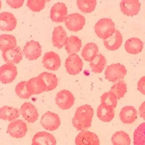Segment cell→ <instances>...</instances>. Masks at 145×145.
I'll list each match as a JSON object with an SVG mask.
<instances>
[{"label":"cell","mask_w":145,"mask_h":145,"mask_svg":"<svg viewBox=\"0 0 145 145\" xmlns=\"http://www.w3.org/2000/svg\"><path fill=\"white\" fill-rule=\"evenodd\" d=\"M93 109L88 105L84 104L78 107L72 120L73 126L78 130H87L92 125Z\"/></svg>","instance_id":"obj_1"},{"label":"cell","mask_w":145,"mask_h":145,"mask_svg":"<svg viewBox=\"0 0 145 145\" xmlns=\"http://www.w3.org/2000/svg\"><path fill=\"white\" fill-rule=\"evenodd\" d=\"M96 35L105 40L112 36L116 31L115 24L111 19L102 18L95 24L94 26Z\"/></svg>","instance_id":"obj_2"},{"label":"cell","mask_w":145,"mask_h":145,"mask_svg":"<svg viewBox=\"0 0 145 145\" xmlns=\"http://www.w3.org/2000/svg\"><path fill=\"white\" fill-rule=\"evenodd\" d=\"M126 74L127 70L126 67L120 63L112 64L106 66L104 72L105 79L113 83L122 80Z\"/></svg>","instance_id":"obj_3"},{"label":"cell","mask_w":145,"mask_h":145,"mask_svg":"<svg viewBox=\"0 0 145 145\" xmlns=\"http://www.w3.org/2000/svg\"><path fill=\"white\" fill-rule=\"evenodd\" d=\"M67 28L72 32H78L83 29L86 23L85 18L79 13H72L67 15L64 20Z\"/></svg>","instance_id":"obj_4"},{"label":"cell","mask_w":145,"mask_h":145,"mask_svg":"<svg viewBox=\"0 0 145 145\" xmlns=\"http://www.w3.org/2000/svg\"><path fill=\"white\" fill-rule=\"evenodd\" d=\"M28 131L26 123L22 120H15L8 125L7 132L12 137L21 138L24 137Z\"/></svg>","instance_id":"obj_5"},{"label":"cell","mask_w":145,"mask_h":145,"mask_svg":"<svg viewBox=\"0 0 145 145\" xmlns=\"http://www.w3.org/2000/svg\"><path fill=\"white\" fill-rule=\"evenodd\" d=\"M40 123L45 129L52 131L57 130L59 127L61 120L57 114L48 111L42 116Z\"/></svg>","instance_id":"obj_6"},{"label":"cell","mask_w":145,"mask_h":145,"mask_svg":"<svg viewBox=\"0 0 145 145\" xmlns=\"http://www.w3.org/2000/svg\"><path fill=\"white\" fill-rule=\"evenodd\" d=\"M55 100L56 104L60 109L66 110L72 106L74 104L75 97L70 91L62 89L57 93Z\"/></svg>","instance_id":"obj_7"},{"label":"cell","mask_w":145,"mask_h":145,"mask_svg":"<svg viewBox=\"0 0 145 145\" xmlns=\"http://www.w3.org/2000/svg\"><path fill=\"white\" fill-rule=\"evenodd\" d=\"M83 63L80 57L76 54H70L65 62L67 72L72 75L78 74L83 69Z\"/></svg>","instance_id":"obj_8"},{"label":"cell","mask_w":145,"mask_h":145,"mask_svg":"<svg viewBox=\"0 0 145 145\" xmlns=\"http://www.w3.org/2000/svg\"><path fill=\"white\" fill-rule=\"evenodd\" d=\"M17 74V68L13 63H6L0 67V82L3 84L12 82Z\"/></svg>","instance_id":"obj_9"},{"label":"cell","mask_w":145,"mask_h":145,"mask_svg":"<svg viewBox=\"0 0 145 145\" xmlns=\"http://www.w3.org/2000/svg\"><path fill=\"white\" fill-rule=\"evenodd\" d=\"M75 143L76 145H100V140L95 133L84 130L78 134Z\"/></svg>","instance_id":"obj_10"},{"label":"cell","mask_w":145,"mask_h":145,"mask_svg":"<svg viewBox=\"0 0 145 145\" xmlns=\"http://www.w3.org/2000/svg\"><path fill=\"white\" fill-rule=\"evenodd\" d=\"M23 54L30 61L37 59L41 55V46L36 41L31 40L27 42L23 47Z\"/></svg>","instance_id":"obj_11"},{"label":"cell","mask_w":145,"mask_h":145,"mask_svg":"<svg viewBox=\"0 0 145 145\" xmlns=\"http://www.w3.org/2000/svg\"><path fill=\"white\" fill-rule=\"evenodd\" d=\"M20 114L29 123H34L39 118V112L36 106L29 102L24 103L20 106Z\"/></svg>","instance_id":"obj_12"},{"label":"cell","mask_w":145,"mask_h":145,"mask_svg":"<svg viewBox=\"0 0 145 145\" xmlns=\"http://www.w3.org/2000/svg\"><path fill=\"white\" fill-rule=\"evenodd\" d=\"M27 88L29 93L32 95H39L46 91V86L41 76L32 78L27 82Z\"/></svg>","instance_id":"obj_13"},{"label":"cell","mask_w":145,"mask_h":145,"mask_svg":"<svg viewBox=\"0 0 145 145\" xmlns=\"http://www.w3.org/2000/svg\"><path fill=\"white\" fill-rule=\"evenodd\" d=\"M67 14V8L63 2H57L51 8L50 16L55 23H62Z\"/></svg>","instance_id":"obj_14"},{"label":"cell","mask_w":145,"mask_h":145,"mask_svg":"<svg viewBox=\"0 0 145 145\" xmlns=\"http://www.w3.org/2000/svg\"><path fill=\"white\" fill-rule=\"evenodd\" d=\"M140 6L139 0H121L120 2L121 12L128 16L138 15Z\"/></svg>","instance_id":"obj_15"},{"label":"cell","mask_w":145,"mask_h":145,"mask_svg":"<svg viewBox=\"0 0 145 145\" xmlns=\"http://www.w3.org/2000/svg\"><path fill=\"white\" fill-rule=\"evenodd\" d=\"M16 19L12 13L4 11L0 14L1 30L5 32L12 31L16 28Z\"/></svg>","instance_id":"obj_16"},{"label":"cell","mask_w":145,"mask_h":145,"mask_svg":"<svg viewBox=\"0 0 145 145\" xmlns=\"http://www.w3.org/2000/svg\"><path fill=\"white\" fill-rule=\"evenodd\" d=\"M42 62L46 69L52 71L57 70L59 68L61 63L59 55L53 51L45 53Z\"/></svg>","instance_id":"obj_17"},{"label":"cell","mask_w":145,"mask_h":145,"mask_svg":"<svg viewBox=\"0 0 145 145\" xmlns=\"http://www.w3.org/2000/svg\"><path fill=\"white\" fill-rule=\"evenodd\" d=\"M23 52L21 48L16 46L15 48L2 52V56L3 60L6 63H19L23 58Z\"/></svg>","instance_id":"obj_18"},{"label":"cell","mask_w":145,"mask_h":145,"mask_svg":"<svg viewBox=\"0 0 145 145\" xmlns=\"http://www.w3.org/2000/svg\"><path fill=\"white\" fill-rule=\"evenodd\" d=\"M67 33L62 26L59 25L54 28L52 33V43L54 46L58 49L63 48L67 39Z\"/></svg>","instance_id":"obj_19"},{"label":"cell","mask_w":145,"mask_h":145,"mask_svg":"<svg viewBox=\"0 0 145 145\" xmlns=\"http://www.w3.org/2000/svg\"><path fill=\"white\" fill-rule=\"evenodd\" d=\"M114 108L111 106L101 103L97 109V116L100 120L104 122H110L114 117Z\"/></svg>","instance_id":"obj_20"},{"label":"cell","mask_w":145,"mask_h":145,"mask_svg":"<svg viewBox=\"0 0 145 145\" xmlns=\"http://www.w3.org/2000/svg\"><path fill=\"white\" fill-rule=\"evenodd\" d=\"M119 116L123 123L131 124L137 119L138 113L134 106L128 105L121 109Z\"/></svg>","instance_id":"obj_21"},{"label":"cell","mask_w":145,"mask_h":145,"mask_svg":"<svg viewBox=\"0 0 145 145\" xmlns=\"http://www.w3.org/2000/svg\"><path fill=\"white\" fill-rule=\"evenodd\" d=\"M122 41V36L121 32L116 29L113 35L106 40H104L103 43L108 50L113 51L117 50L121 46Z\"/></svg>","instance_id":"obj_22"},{"label":"cell","mask_w":145,"mask_h":145,"mask_svg":"<svg viewBox=\"0 0 145 145\" xmlns=\"http://www.w3.org/2000/svg\"><path fill=\"white\" fill-rule=\"evenodd\" d=\"M143 44L140 39L137 37H131L126 41L125 49L128 53L137 54L142 52L143 48Z\"/></svg>","instance_id":"obj_23"},{"label":"cell","mask_w":145,"mask_h":145,"mask_svg":"<svg viewBox=\"0 0 145 145\" xmlns=\"http://www.w3.org/2000/svg\"><path fill=\"white\" fill-rule=\"evenodd\" d=\"M20 109L10 106H3L0 108V119L12 121L18 118L20 115Z\"/></svg>","instance_id":"obj_24"},{"label":"cell","mask_w":145,"mask_h":145,"mask_svg":"<svg viewBox=\"0 0 145 145\" xmlns=\"http://www.w3.org/2000/svg\"><path fill=\"white\" fill-rule=\"evenodd\" d=\"M98 52L97 45L94 42H88L83 46L81 55L84 61L91 62L97 56Z\"/></svg>","instance_id":"obj_25"},{"label":"cell","mask_w":145,"mask_h":145,"mask_svg":"<svg viewBox=\"0 0 145 145\" xmlns=\"http://www.w3.org/2000/svg\"><path fill=\"white\" fill-rule=\"evenodd\" d=\"M32 141L37 142L41 145H56L57 143L55 137L52 134L46 131H39L36 133Z\"/></svg>","instance_id":"obj_26"},{"label":"cell","mask_w":145,"mask_h":145,"mask_svg":"<svg viewBox=\"0 0 145 145\" xmlns=\"http://www.w3.org/2000/svg\"><path fill=\"white\" fill-rule=\"evenodd\" d=\"M65 46V49L69 55L76 54L82 48V41L78 37L72 35L67 37Z\"/></svg>","instance_id":"obj_27"},{"label":"cell","mask_w":145,"mask_h":145,"mask_svg":"<svg viewBox=\"0 0 145 145\" xmlns=\"http://www.w3.org/2000/svg\"><path fill=\"white\" fill-rule=\"evenodd\" d=\"M16 40L13 35L2 34L0 35V50L3 52L16 46Z\"/></svg>","instance_id":"obj_28"},{"label":"cell","mask_w":145,"mask_h":145,"mask_svg":"<svg viewBox=\"0 0 145 145\" xmlns=\"http://www.w3.org/2000/svg\"><path fill=\"white\" fill-rule=\"evenodd\" d=\"M106 65V60L105 57L100 53L97 54L95 58L90 62L89 66L92 71L95 73H101Z\"/></svg>","instance_id":"obj_29"},{"label":"cell","mask_w":145,"mask_h":145,"mask_svg":"<svg viewBox=\"0 0 145 145\" xmlns=\"http://www.w3.org/2000/svg\"><path fill=\"white\" fill-rule=\"evenodd\" d=\"M39 75L44 80L46 86V91H52L55 89L58 86V78L54 74L43 72Z\"/></svg>","instance_id":"obj_30"},{"label":"cell","mask_w":145,"mask_h":145,"mask_svg":"<svg viewBox=\"0 0 145 145\" xmlns=\"http://www.w3.org/2000/svg\"><path fill=\"white\" fill-rule=\"evenodd\" d=\"M113 145H130L131 139L128 134L123 131H116L112 137Z\"/></svg>","instance_id":"obj_31"},{"label":"cell","mask_w":145,"mask_h":145,"mask_svg":"<svg viewBox=\"0 0 145 145\" xmlns=\"http://www.w3.org/2000/svg\"><path fill=\"white\" fill-rule=\"evenodd\" d=\"M134 145H145V122L140 123L134 130Z\"/></svg>","instance_id":"obj_32"},{"label":"cell","mask_w":145,"mask_h":145,"mask_svg":"<svg viewBox=\"0 0 145 145\" xmlns=\"http://www.w3.org/2000/svg\"><path fill=\"white\" fill-rule=\"evenodd\" d=\"M96 0H76L78 8L84 13H91L96 6Z\"/></svg>","instance_id":"obj_33"},{"label":"cell","mask_w":145,"mask_h":145,"mask_svg":"<svg viewBox=\"0 0 145 145\" xmlns=\"http://www.w3.org/2000/svg\"><path fill=\"white\" fill-rule=\"evenodd\" d=\"M110 91L116 95L118 100H120L127 92V85L125 81L122 80L115 83L111 87Z\"/></svg>","instance_id":"obj_34"},{"label":"cell","mask_w":145,"mask_h":145,"mask_svg":"<svg viewBox=\"0 0 145 145\" xmlns=\"http://www.w3.org/2000/svg\"><path fill=\"white\" fill-rule=\"evenodd\" d=\"M101 103L104 104L105 105L111 106L115 108L117 104V97L116 95L109 91V92H106L104 93L100 97Z\"/></svg>","instance_id":"obj_35"},{"label":"cell","mask_w":145,"mask_h":145,"mask_svg":"<svg viewBox=\"0 0 145 145\" xmlns=\"http://www.w3.org/2000/svg\"><path fill=\"white\" fill-rule=\"evenodd\" d=\"M27 82L22 81L17 84L15 87V92L18 96L22 99H29L31 95L28 91L27 88Z\"/></svg>","instance_id":"obj_36"},{"label":"cell","mask_w":145,"mask_h":145,"mask_svg":"<svg viewBox=\"0 0 145 145\" xmlns=\"http://www.w3.org/2000/svg\"><path fill=\"white\" fill-rule=\"evenodd\" d=\"M45 0H27V6L32 11L39 12L44 9Z\"/></svg>","instance_id":"obj_37"},{"label":"cell","mask_w":145,"mask_h":145,"mask_svg":"<svg viewBox=\"0 0 145 145\" xmlns=\"http://www.w3.org/2000/svg\"><path fill=\"white\" fill-rule=\"evenodd\" d=\"M6 3L12 8H19L23 5L24 0H6Z\"/></svg>","instance_id":"obj_38"},{"label":"cell","mask_w":145,"mask_h":145,"mask_svg":"<svg viewBox=\"0 0 145 145\" xmlns=\"http://www.w3.org/2000/svg\"><path fill=\"white\" fill-rule=\"evenodd\" d=\"M137 89L143 95H145V76L140 78L138 82Z\"/></svg>","instance_id":"obj_39"},{"label":"cell","mask_w":145,"mask_h":145,"mask_svg":"<svg viewBox=\"0 0 145 145\" xmlns=\"http://www.w3.org/2000/svg\"><path fill=\"white\" fill-rule=\"evenodd\" d=\"M138 114L140 118L145 120V101H143L140 105L138 109Z\"/></svg>","instance_id":"obj_40"},{"label":"cell","mask_w":145,"mask_h":145,"mask_svg":"<svg viewBox=\"0 0 145 145\" xmlns=\"http://www.w3.org/2000/svg\"><path fill=\"white\" fill-rule=\"evenodd\" d=\"M31 145H41V144H40L39 143L35 142V141H32V144Z\"/></svg>","instance_id":"obj_41"},{"label":"cell","mask_w":145,"mask_h":145,"mask_svg":"<svg viewBox=\"0 0 145 145\" xmlns=\"http://www.w3.org/2000/svg\"><path fill=\"white\" fill-rule=\"evenodd\" d=\"M1 7H2V2H1V0H0V10L1 8Z\"/></svg>","instance_id":"obj_42"},{"label":"cell","mask_w":145,"mask_h":145,"mask_svg":"<svg viewBox=\"0 0 145 145\" xmlns=\"http://www.w3.org/2000/svg\"><path fill=\"white\" fill-rule=\"evenodd\" d=\"M50 1H52V0H45L46 2H50Z\"/></svg>","instance_id":"obj_43"}]
</instances>
